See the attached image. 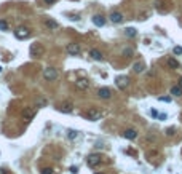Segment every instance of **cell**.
Masks as SVG:
<instances>
[{"label": "cell", "instance_id": "obj_1", "mask_svg": "<svg viewBox=\"0 0 182 174\" xmlns=\"http://www.w3.org/2000/svg\"><path fill=\"white\" fill-rule=\"evenodd\" d=\"M43 78L48 80V82H53L58 78V71H56L54 67H46L43 71Z\"/></svg>", "mask_w": 182, "mask_h": 174}, {"label": "cell", "instance_id": "obj_2", "mask_svg": "<svg viewBox=\"0 0 182 174\" xmlns=\"http://www.w3.org/2000/svg\"><path fill=\"white\" fill-rule=\"evenodd\" d=\"M86 118L91 120V121H97V120H101V118H102V112H101V110H97V109H89L86 112Z\"/></svg>", "mask_w": 182, "mask_h": 174}, {"label": "cell", "instance_id": "obj_3", "mask_svg": "<svg viewBox=\"0 0 182 174\" xmlns=\"http://www.w3.org/2000/svg\"><path fill=\"white\" fill-rule=\"evenodd\" d=\"M15 35L19 40H24V38H29L31 37V31L27 29V27H18V29L15 31Z\"/></svg>", "mask_w": 182, "mask_h": 174}, {"label": "cell", "instance_id": "obj_4", "mask_svg": "<svg viewBox=\"0 0 182 174\" xmlns=\"http://www.w3.org/2000/svg\"><path fill=\"white\" fill-rule=\"evenodd\" d=\"M43 46H42L40 43H32L31 45V56H34V58H38V56H42L43 54Z\"/></svg>", "mask_w": 182, "mask_h": 174}, {"label": "cell", "instance_id": "obj_5", "mask_svg": "<svg viewBox=\"0 0 182 174\" xmlns=\"http://www.w3.org/2000/svg\"><path fill=\"white\" fill-rule=\"evenodd\" d=\"M86 163L89 168H96L97 165H101V155H97V154H93V155H89L86 158Z\"/></svg>", "mask_w": 182, "mask_h": 174}, {"label": "cell", "instance_id": "obj_6", "mask_svg": "<svg viewBox=\"0 0 182 174\" xmlns=\"http://www.w3.org/2000/svg\"><path fill=\"white\" fill-rule=\"evenodd\" d=\"M115 83H117V86L120 88V89H125V88L129 85V80H128V77H125V75H120V77H117Z\"/></svg>", "mask_w": 182, "mask_h": 174}, {"label": "cell", "instance_id": "obj_7", "mask_svg": "<svg viewBox=\"0 0 182 174\" xmlns=\"http://www.w3.org/2000/svg\"><path fill=\"white\" fill-rule=\"evenodd\" d=\"M88 86H89L88 78H78V80L75 82V88H77V89H82V91H85V89H88Z\"/></svg>", "mask_w": 182, "mask_h": 174}, {"label": "cell", "instance_id": "obj_8", "mask_svg": "<svg viewBox=\"0 0 182 174\" xmlns=\"http://www.w3.org/2000/svg\"><path fill=\"white\" fill-rule=\"evenodd\" d=\"M35 114H37V110L34 109V107H26L23 110V117L26 118V120H32V118L35 117Z\"/></svg>", "mask_w": 182, "mask_h": 174}, {"label": "cell", "instance_id": "obj_9", "mask_svg": "<svg viewBox=\"0 0 182 174\" xmlns=\"http://www.w3.org/2000/svg\"><path fill=\"white\" fill-rule=\"evenodd\" d=\"M67 53L72 54V56L80 54V45H78V43H69V45H67Z\"/></svg>", "mask_w": 182, "mask_h": 174}, {"label": "cell", "instance_id": "obj_10", "mask_svg": "<svg viewBox=\"0 0 182 174\" xmlns=\"http://www.w3.org/2000/svg\"><path fill=\"white\" fill-rule=\"evenodd\" d=\"M110 21H112V23H115V24L122 23V21H123L122 13H120V11H114V13H110Z\"/></svg>", "mask_w": 182, "mask_h": 174}, {"label": "cell", "instance_id": "obj_11", "mask_svg": "<svg viewBox=\"0 0 182 174\" xmlns=\"http://www.w3.org/2000/svg\"><path fill=\"white\" fill-rule=\"evenodd\" d=\"M97 94H99L101 99H109V97L112 96V91H110L109 88H101L99 91H97Z\"/></svg>", "mask_w": 182, "mask_h": 174}, {"label": "cell", "instance_id": "obj_12", "mask_svg": "<svg viewBox=\"0 0 182 174\" xmlns=\"http://www.w3.org/2000/svg\"><path fill=\"white\" fill-rule=\"evenodd\" d=\"M144 69H145V64H144L142 61H137V62H134V64H133V71H134L136 74L144 72Z\"/></svg>", "mask_w": 182, "mask_h": 174}, {"label": "cell", "instance_id": "obj_13", "mask_svg": "<svg viewBox=\"0 0 182 174\" xmlns=\"http://www.w3.org/2000/svg\"><path fill=\"white\" fill-rule=\"evenodd\" d=\"M93 24L97 26V27H102L104 24H106V19H104L101 15H96V16H93Z\"/></svg>", "mask_w": 182, "mask_h": 174}, {"label": "cell", "instance_id": "obj_14", "mask_svg": "<svg viewBox=\"0 0 182 174\" xmlns=\"http://www.w3.org/2000/svg\"><path fill=\"white\" fill-rule=\"evenodd\" d=\"M45 26L48 27V29H51V31H56V29H58V23H56L54 19H50V18L45 19Z\"/></svg>", "mask_w": 182, "mask_h": 174}, {"label": "cell", "instance_id": "obj_15", "mask_svg": "<svg viewBox=\"0 0 182 174\" xmlns=\"http://www.w3.org/2000/svg\"><path fill=\"white\" fill-rule=\"evenodd\" d=\"M72 104L71 102H64V104H61V107H59V110L61 112H64V114H69V112H72Z\"/></svg>", "mask_w": 182, "mask_h": 174}, {"label": "cell", "instance_id": "obj_16", "mask_svg": "<svg viewBox=\"0 0 182 174\" xmlns=\"http://www.w3.org/2000/svg\"><path fill=\"white\" fill-rule=\"evenodd\" d=\"M89 56L93 58V59H96V61H102V59H104L102 53L97 51V50H91V51H89Z\"/></svg>", "mask_w": 182, "mask_h": 174}, {"label": "cell", "instance_id": "obj_17", "mask_svg": "<svg viewBox=\"0 0 182 174\" xmlns=\"http://www.w3.org/2000/svg\"><path fill=\"white\" fill-rule=\"evenodd\" d=\"M123 136L126 137V139H129V141H133V139H136L137 133H136L134 129H126V131H125V133H123Z\"/></svg>", "mask_w": 182, "mask_h": 174}, {"label": "cell", "instance_id": "obj_18", "mask_svg": "<svg viewBox=\"0 0 182 174\" xmlns=\"http://www.w3.org/2000/svg\"><path fill=\"white\" fill-rule=\"evenodd\" d=\"M171 94H173V96H177V97L182 96V88H180L179 85H177V86H171Z\"/></svg>", "mask_w": 182, "mask_h": 174}, {"label": "cell", "instance_id": "obj_19", "mask_svg": "<svg viewBox=\"0 0 182 174\" xmlns=\"http://www.w3.org/2000/svg\"><path fill=\"white\" fill-rule=\"evenodd\" d=\"M168 66L173 67V69H179V62L174 59V58H169V59H168Z\"/></svg>", "mask_w": 182, "mask_h": 174}, {"label": "cell", "instance_id": "obj_20", "mask_svg": "<svg viewBox=\"0 0 182 174\" xmlns=\"http://www.w3.org/2000/svg\"><path fill=\"white\" fill-rule=\"evenodd\" d=\"M125 34H126V37H134L136 35V29L134 27H126V29H125Z\"/></svg>", "mask_w": 182, "mask_h": 174}, {"label": "cell", "instance_id": "obj_21", "mask_svg": "<svg viewBox=\"0 0 182 174\" xmlns=\"http://www.w3.org/2000/svg\"><path fill=\"white\" fill-rule=\"evenodd\" d=\"M67 137L69 139H77V137H78V133H77L75 129H69L67 131Z\"/></svg>", "mask_w": 182, "mask_h": 174}, {"label": "cell", "instance_id": "obj_22", "mask_svg": "<svg viewBox=\"0 0 182 174\" xmlns=\"http://www.w3.org/2000/svg\"><path fill=\"white\" fill-rule=\"evenodd\" d=\"M0 31H8V23L3 19H0Z\"/></svg>", "mask_w": 182, "mask_h": 174}, {"label": "cell", "instance_id": "obj_23", "mask_svg": "<svg viewBox=\"0 0 182 174\" xmlns=\"http://www.w3.org/2000/svg\"><path fill=\"white\" fill-rule=\"evenodd\" d=\"M42 174H53V169L51 168H43L42 169Z\"/></svg>", "mask_w": 182, "mask_h": 174}, {"label": "cell", "instance_id": "obj_24", "mask_svg": "<svg viewBox=\"0 0 182 174\" xmlns=\"http://www.w3.org/2000/svg\"><path fill=\"white\" fill-rule=\"evenodd\" d=\"M174 54H182V46H174Z\"/></svg>", "mask_w": 182, "mask_h": 174}, {"label": "cell", "instance_id": "obj_25", "mask_svg": "<svg viewBox=\"0 0 182 174\" xmlns=\"http://www.w3.org/2000/svg\"><path fill=\"white\" fill-rule=\"evenodd\" d=\"M174 131H176V129H174V128H168V131H166V134H168V136H173V134H174Z\"/></svg>", "mask_w": 182, "mask_h": 174}, {"label": "cell", "instance_id": "obj_26", "mask_svg": "<svg viewBox=\"0 0 182 174\" xmlns=\"http://www.w3.org/2000/svg\"><path fill=\"white\" fill-rule=\"evenodd\" d=\"M123 54H125V56H129V54H133V50H125Z\"/></svg>", "mask_w": 182, "mask_h": 174}, {"label": "cell", "instance_id": "obj_27", "mask_svg": "<svg viewBox=\"0 0 182 174\" xmlns=\"http://www.w3.org/2000/svg\"><path fill=\"white\" fill-rule=\"evenodd\" d=\"M43 2H45L46 5H53V3L56 2V0H43Z\"/></svg>", "mask_w": 182, "mask_h": 174}, {"label": "cell", "instance_id": "obj_28", "mask_svg": "<svg viewBox=\"0 0 182 174\" xmlns=\"http://www.w3.org/2000/svg\"><path fill=\"white\" fill-rule=\"evenodd\" d=\"M160 101H165V102H169L171 97H160Z\"/></svg>", "mask_w": 182, "mask_h": 174}, {"label": "cell", "instance_id": "obj_29", "mask_svg": "<svg viewBox=\"0 0 182 174\" xmlns=\"http://www.w3.org/2000/svg\"><path fill=\"white\" fill-rule=\"evenodd\" d=\"M150 114H152V117H158V112H157V110H152Z\"/></svg>", "mask_w": 182, "mask_h": 174}, {"label": "cell", "instance_id": "obj_30", "mask_svg": "<svg viewBox=\"0 0 182 174\" xmlns=\"http://www.w3.org/2000/svg\"><path fill=\"white\" fill-rule=\"evenodd\" d=\"M0 174H6V171H5V169H2V168H0Z\"/></svg>", "mask_w": 182, "mask_h": 174}, {"label": "cell", "instance_id": "obj_31", "mask_svg": "<svg viewBox=\"0 0 182 174\" xmlns=\"http://www.w3.org/2000/svg\"><path fill=\"white\" fill-rule=\"evenodd\" d=\"M179 86H180V88H182V78H180V80H179Z\"/></svg>", "mask_w": 182, "mask_h": 174}, {"label": "cell", "instance_id": "obj_32", "mask_svg": "<svg viewBox=\"0 0 182 174\" xmlns=\"http://www.w3.org/2000/svg\"><path fill=\"white\" fill-rule=\"evenodd\" d=\"M0 72H2V66H0Z\"/></svg>", "mask_w": 182, "mask_h": 174}, {"label": "cell", "instance_id": "obj_33", "mask_svg": "<svg viewBox=\"0 0 182 174\" xmlns=\"http://www.w3.org/2000/svg\"><path fill=\"white\" fill-rule=\"evenodd\" d=\"M96 174H101V172H96Z\"/></svg>", "mask_w": 182, "mask_h": 174}]
</instances>
